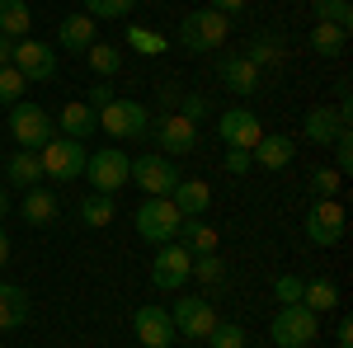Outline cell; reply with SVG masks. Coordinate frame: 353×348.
Instances as JSON below:
<instances>
[{
	"instance_id": "484cf974",
	"label": "cell",
	"mask_w": 353,
	"mask_h": 348,
	"mask_svg": "<svg viewBox=\"0 0 353 348\" xmlns=\"http://www.w3.org/2000/svg\"><path fill=\"white\" fill-rule=\"evenodd\" d=\"M344 48H349V28H339V24H311V52H316V57L334 61V57H344Z\"/></svg>"
},
{
	"instance_id": "1f68e13d",
	"label": "cell",
	"mask_w": 353,
	"mask_h": 348,
	"mask_svg": "<svg viewBox=\"0 0 353 348\" xmlns=\"http://www.w3.org/2000/svg\"><path fill=\"white\" fill-rule=\"evenodd\" d=\"M311 10H316V24H339V28L353 24V5L349 0H311Z\"/></svg>"
},
{
	"instance_id": "8fae6325",
	"label": "cell",
	"mask_w": 353,
	"mask_h": 348,
	"mask_svg": "<svg viewBox=\"0 0 353 348\" xmlns=\"http://www.w3.org/2000/svg\"><path fill=\"white\" fill-rule=\"evenodd\" d=\"M99 113V127L109 136H141L151 127V113L137 104V99H109L104 108H94Z\"/></svg>"
},
{
	"instance_id": "836d02e7",
	"label": "cell",
	"mask_w": 353,
	"mask_h": 348,
	"mask_svg": "<svg viewBox=\"0 0 353 348\" xmlns=\"http://www.w3.org/2000/svg\"><path fill=\"white\" fill-rule=\"evenodd\" d=\"M137 0H85V14L99 24V19H128Z\"/></svg>"
},
{
	"instance_id": "cb8c5ba5",
	"label": "cell",
	"mask_w": 353,
	"mask_h": 348,
	"mask_svg": "<svg viewBox=\"0 0 353 348\" xmlns=\"http://www.w3.org/2000/svg\"><path fill=\"white\" fill-rule=\"evenodd\" d=\"M57 212H61V203H57L52 188H24V207H19V216H24L28 226H48Z\"/></svg>"
},
{
	"instance_id": "b9f144b4",
	"label": "cell",
	"mask_w": 353,
	"mask_h": 348,
	"mask_svg": "<svg viewBox=\"0 0 353 348\" xmlns=\"http://www.w3.org/2000/svg\"><path fill=\"white\" fill-rule=\"evenodd\" d=\"M109 99H118L109 81H94V85H90V94H85V104H90V108H104Z\"/></svg>"
},
{
	"instance_id": "f1b7e54d",
	"label": "cell",
	"mask_w": 353,
	"mask_h": 348,
	"mask_svg": "<svg viewBox=\"0 0 353 348\" xmlns=\"http://www.w3.org/2000/svg\"><path fill=\"white\" fill-rule=\"evenodd\" d=\"M85 61H90L94 81H113V76H118V66H123L118 48H109V43H90V48H85Z\"/></svg>"
},
{
	"instance_id": "44dd1931",
	"label": "cell",
	"mask_w": 353,
	"mask_h": 348,
	"mask_svg": "<svg viewBox=\"0 0 353 348\" xmlns=\"http://www.w3.org/2000/svg\"><path fill=\"white\" fill-rule=\"evenodd\" d=\"M174 240L184 245L189 254H212V249H217V231H212L203 216H179V231H174Z\"/></svg>"
},
{
	"instance_id": "7a4b0ae2",
	"label": "cell",
	"mask_w": 353,
	"mask_h": 348,
	"mask_svg": "<svg viewBox=\"0 0 353 348\" xmlns=\"http://www.w3.org/2000/svg\"><path fill=\"white\" fill-rule=\"evenodd\" d=\"M10 136L19 141V151H43V146L57 136V123H52L48 108L19 99V104H10Z\"/></svg>"
},
{
	"instance_id": "d4e9b609",
	"label": "cell",
	"mask_w": 353,
	"mask_h": 348,
	"mask_svg": "<svg viewBox=\"0 0 353 348\" xmlns=\"http://www.w3.org/2000/svg\"><path fill=\"white\" fill-rule=\"evenodd\" d=\"M28 320V292L19 283H0V329H19Z\"/></svg>"
},
{
	"instance_id": "7bdbcfd3",
	"label": "cell",
	"mask_w": 353,
	"mask_h": 348,
	"mask_svg": "<svg viewBox=\"0 0 353 348\" xmlns=\"http://www.w3.org/2000/svg\"><path fill=\"white\" fill-rule=\"evenodd\" d=\"M250 151H226V174H250Z\"/></svg>"
},
{
	"instance_id": "bcb514c9",
	"label": "cell",
	"mask_w": 353,
	"mask_h": 348,
	"mask_svg": "<svg viewBox=\"0 0 353 348\" xmlns=\"http://www.w3.org/2000/svg\"><path fill=\"white\" fill-rule=\"evenodd\" d=\"M10 52H14V38H5V33H0V66L10 61Z\"/></svg>"
},
{
	"instance_id": "9a60e30c",
	"label": "cell",
	"mask_w": 353,
	"mask_h": 348,
	"mask_svg": "<svg viewBox=\"0 0 353 348\" xmlns=\"http://www.w3.org/2000/svg\"><path fill=\"white\" fill-rule=\"evenodd\" d=\"M132 329H137V344L141 348H170L174 344V320H170L165 306H137Z\"/></svg>"
},
{
	"instance_id": "7dc6e473",
	"label": "cell",
	"mask_w": 353,
	"mask_h": 348,
	"mask_svg": "<svg viewBox=\"0 0 353 348\" xmlns=\"http://www.w3.org/2000/svg\"><path fill=\"white\" fill-rule=\"evenodd\" d=\"M5 259H10V236L0 231V268H5Z\"/></svg>"
},
{
	"instance_id": "ab89813d",
	"label": "cell",
	"mask_w": 353,
	"mask_h": 348,
	"mask_svg": "<svg viewBox=\"0 0 353 348\" xmlns=\"http://www.w3.org/2000/svg\"><path fill=\"white\" fill-rule=\"evenodd\" d=\"M179 118H189V123H198V118H208V99L203 94H179V108H174Z\"/></svg>"
},
{
	"instance_id": "ac0fdd59",
	"label": "cell",
	"mask_w": 353,
	"mask_h": 348,
	"mask_svg": "<svg viewBox=\"0 0 353 348\" xmlns=\"http://www.w3.org/2000/svg\"><path fill=\"white\" fill-rule=\"evenodd\" d=\"M57 132L61 136H76V141H85V136L99 132V113L85 104V99H76V104H61V118H52Z\"/></svg>"
},
{
	"instance_id": "83f0119b",
	"label": "cell",
	"mask_w": 353,
	"mask_h": 348,
	"mask_svg": "<svg viewBox=\"0 0 353 348\" xmlns=\"http://www.w3.org/2000/svg\"><path fill=\"white\" fill-rule=\"evenodd\" d=\"M28 28H33V10L24 0H0V33L19 43V38H28Z\"/></svg>"
},
{
	"instance_id": "6da1fadb",
	"label": "cell",
	"mask_w": 353,
	"mask_h": 348,
	"mask_svg": "<svg viewBox=\"0 0 353 348\" xmlns=\"http://www.w3.org/2000/svg\"><path fill=\"white\" fill-rule=\"evenodd\" d=\"M226 33H231V19L217 14L212 5L208 10H189L179 19V28H174V38H179L184 52H217L221 43H226Z\"/></svg>"
},
{
	"instance_id": "e0dca14e",
	"label": "cell",
	"mask_w": 353,
	"mask_h": 348,
	"mask_svg": "<svg viewBox=\"0 0 353 348\" xmlns=\"http://www.w3.org/2000/svg\"><path fill=\"white\" fill-rule=\"evenodd\" d=\"M344 132H349V123L339 118V108H330V104H316L306 113V123H301V136L311 146H330L334 136H344Z\"/></svg>"
},
{
	"instance_id": "8992f818",
	"label": "cell",
	"mask_w": 353,
	"mask_h": 348,
	"mask_svg": "<svg viewBox=\"0 0 353 348\" xmlns=\"http://www.w3.org/2000/svg\"><path fill=\"white\" fill-rule=\"evenodd\" d=\"M179 207L170 203V198H146L141 207H137V236L146 245H170L174 240V231H179Z\"/></svg>"
},
{
	"instance_id": "2e32d148",
	"label": "cell",
	"mask_w": 353,
	"mask_h": 348,
	"mask_svg": "<svg viewBox=\"0 0 353 348\" xmlns=\"http://www.w3.org/2000/svg\"><path fill=\"white\" fill-rule=\"evenodd\" d=\"M156 141H161V156H189L193 146H198V123L189 118H179V113H165L161 123H156Z\"/></svg>"
},
{
	"instance_id": "f6af8a7d",
	"label": "cell",
	"mask_w": 353,
	"mask_h": 348,
	"mask_svg": "<svg viewBox=\"0 0 353 348\" xmlns=\"http://www.w3.org/2000/svg\"><path fill=\"white\" fill-rule=\"evenodd\" d=\"M212 10L217 14H236V10H245V0H212Z\"/></svg>"
},
{
	"instance_id": "277c9868",
	"label": "cell",
	"mask_w": 353,
	"mask_h": 348,
	"mask_svg": "<svg viewBox=\"0 0 353 348\" xmlns=\"http://www.w3.org/2000/svg\"><path fill=\"white\" fill-rule=\"evenodd\" d=\"M321 334V316L316 311H306V306H278V316L269 325V339L278 348H306L311 339Z\"/></svg>"
},
{
	"instance_id": "7402d4cb",
	"label": "cell",
	"mask_w": 353,
	"mask_h": 348,
	"mask_svg": "<svg viewBox=\"0 0 353 348\" xmlns=\"http://www.w3.org/2000/svg\"><path fill=\"white\" fill-rule=\"evenodd\" d=\"M5 174H10V188H38L43 179H48L38 151H14V156L5 161Z\"/></svg>"
},
{
	"instance_id": "ffe728a7",
	"label": "cell",
	"mask_w": 353,
	"mask_h": 348,
	"mask_svg": "<svg viewBox=\"0 0 353 348\" xmlns=\"http://www.w3.org/2000/svg\"><path fill=\"white\" fill-rule=\"evenodd\" d=\"M57 38H61L66 52H85L90 43H99V24L81 10V14H66V19L57 24Z\"/></svg>"
},
{
	"instance_id": "d590c367",
	"label": "cell",
	"mask_w": 353,
	"mask_h": 348,
	"mask_svg": "<svg viewBox=\"0 0 353 348\" xmlns=\"http://www.w3.org/2000/svg\"><path fill=\"white\" fill-rule=\"evenodd\" d=\"M24 85L28 81L5 61V66H0V104H19V99H24Z\"/></svg>"
},
{
	"instance_id": "7c38bea8",
	"label": "cell",
	"mask_w": 353,
	"mask_h": 348,
	"mask_svg": "<svg viewBox=\"0 0 353 348\" xmlns=\"http://www.w3.org/2000/svg\"><path fill=\"white\" fill-rule=\"evenodd\" d=\"M170 320H174V334H184V339H208L212 325H217V311H212L208 296H179Z\"/></svg>"
},
{
	"instance_id": "4fadbf2b",
	"label": "cell",
	"mask_w": 353,
	"mask_h": 348,
	"mask_svg": "<svg viewBox=\"0 0 353 348\" xmlns=\"http://www.w3.org/2000/svg\"><path fill=\"white\" fill-rule=\"evenodd\" d=\"M217 136L226 141V151H254V141L264 136V127H259V118L250 113V108H226L217 118Z\"/></svg>"
},
{
	"instance_id": "74e56055",
	"label": "cell",
	"mask_w": 353,
	"mask_h": 348,
	"mask_svg": "<svg viewBox=\"0 0 353 348\" xmlns=\"http://www.w3.org/2000/svg\"><path fill=\"white\" fill-rule=\"evenodd\" d=\"M339 184H344V174H339V170H325V165H321V170H311V193H316V198H334Z\"/></svg>"
},
{
	"instance_id": "4dcf8cb0",
	"label": "cell",
	"mask_w": 353,
	"mask_h": 348,
	"mask_svg": "<svg viewBox=\"0 0 353 348\" xmlns=\"http://www.w3.org/2000/svg\"><path fill=\"white\" fill-rule=\"evenodd\" d=\"M113 212H118V207H113L109 193H90V198L81 203V221H85V226H109Z\"/></svg>"
},
{
	"instance_id": "ba28073f",
	"label": "cell",
	"mask_w": 353,
	"mask_h": 348,
	"mask_svg": "<svg viewBox=\"0 0 353 348\" xmlns=\"http://www.w3.org/2000/svg\"><path fill=\"white\" fill-rule=\"evenodd\" d=\"M189 278H193V254L179 240L161 245V249H156V259H151V287L174 292V287H184Z\"/></svg>"
},
{
	"instance_id": "d6a6232c",
	"label": "cell",
	"mask_w": 353,
	"mask_h": 348,
	"mask_svg": "<svg viewBox=\"0 0 353 348\" xmlns=\"http://www.w3.org/2000/svg\"><path fill=\"white\" fill-rule=\"evenodd\" d=\"M193 278H198L203 287H217L221 278H226V264L217 259V249H212V254H193Z\"/></svg>"
},
{
	"instance_id": "30bf717a",
	"label": "cell",
	"mask_w": 353,
	"mask_h": 348,
	"mask_svg": "<svg viewBox=\"0 0 353 348\" xmlns=\"http://www.w3.org/2000/svg\"><path fill=\"white\" fill-rule=\"evenodd\" d=\"M344 207H339V198H316V207L306 212V240L330 249V245L344 240Z\"/></svg>"
},
{
	"instance_id": "52a82bcc",
	"label": "cell",
	"mask_w": 353,
	"mask_h": 348,
	"mask_svg": "<svg viewBox=\"0 0 353 348\" xmlns=\"http://www.w3.org/2000/svg\"><path fill=\"white\" fill-rule=\"evenodd\" d=\"M128 184H137L146 198H170L179 184V170L170 156H137L132 170H128Z\"/></svg>"
},
{
	"instance_id": "603a6c76",
	"label": "cell",
	"mask_w": 353,
	"mask_h": 348,
	"mask_svg": "<svg viewBox=\"0 0 353 348\" xmlns=\"http://www.w3.org/2000/svg\"><path fill=\"white\" fill-rule=\"evenodd\" d=\"M170 203H174L184 216H203V212H208V203H212V188L203 184V179H179L174 193H170Z\"/></svg>"
},
{
	"instance_id": "4316f807",
	"label": "cell",
	"mask_w": 353,
	"mask_h": 348,
	"mask_svg": "<svg viewBox=\"0 0 353 348\" xmlns=\"http://www.w3.org/2000/svg\"><path fill=\"white\" fill-rule=\"evenodd\" d=\"M301 306L316 311V316L334 311V306H339V283H330V278H311V283H301Z\"/></svg>"
},
{
	"instance_id": "5bb4252c",
	"label": "cell",
	"mask_w": 353,
	"mask_h": 348,
	"mask_svg": "<svg viewBox=\"0 0 353 348\" xmlns=\"http://www.w3.org/2000/svg\"><path fill=\"white\" fill-rule=\"evenodd\" d=\"M259 76H264V71H259L245 52H221L217 57V81L226 85L231 94H241V99H250V94L259 90Z\"/></svg>"
},
{
	"instance_id": "f546056e",
	"label": "cell",
	"mask_w": 353,
	"mask_h": 348,
	"mask_svg": "<svg viewBox=\"0 0 353 348\" xmlns=\"http://www.w3.org/2000/svg\"><path fill=\"white\" fill-rule=\"evenodd\" d=\"M128 48L141 52V57H161L165 48H170V38L156 33V28H146V24H128Z\"/></svg>"
},
{
	"instance_id": "60d3db41",
	"label": "cell",
	"mask_w": 353,
	"mask_h": 348,
	"mask_svg": "<svg viewBox=\"0 0 353 348\" xmlns=\"http://www.w3.org/2000/svg\"><path fill=\"white\" fill-rule=\"evenodd\" d=\"M330 146H334V170H339V174H349V170H353V141H349V132L334 136Z\"/></svg>"
},
{
	"instance_id": "ee69618b",
	"label": "cell",
	"mask_w": 353,
	"mask_h": 348,
	"mask_svg": "<svg viewBox=\"0 0 353 348\" xmlns=\"http://www.w3.org/2000/svg\"><path fill=\"white\" fill-rule=\"evenodd\" d=\"M334 344L353 348V320H349V316H339V325H334Z\"/></svg>"
},
{
	"instance_id": "3957f363",
	"label": "cell",
	"mask_w": 353,
	"mask_h": 348,
	"mask_svg": "<svg viewBox=\"0 0 353 348\" xmlns=\"http://www.w3.org/2000/svg\"><path fill=\"white\" fill-rule=\"evenodd\" d=\"M85 141H76V136H61L57 132L43 151H38V161H43V174L48 179H57V184H71V179H81L85 174Z\"/></svg>"
},
{
	"instance_id": "e575fe53",
	"label": "cell",
	"mask_w": 353,
	"mask_h": 348,
	"mask_svg": "<svg viewBox=\"0 0 353 348\" xmlns=\"http://www.w3.org/2000/svg\"><path fill=\"white\" fill-rule=\"evenodd\" d=\"M245 57L264 71V66H278V61H283V48H278V38L264 33V38H254V43H250V52H245Z\"/></svg>"
},
{
	"instance_id": "8d00e7d4",
	"label": "cell",
	"mask_w": 353,
	"mask_h": 348,
	"mask_svg": "<svg viewBox=\"0 0 353 348\" xmlns=\"http://www.w3.org/2000/svg\"><path fill=\"white\" fill-rule=\"evenodd\" d=\"M208 339H212V348H245V325H236V320H217Z\"/></svg>"
},
{
	"instance_id": "5b68a950",
	"label": "cell",
	"mask_w": 353,
	"mask_h": 348,
	"mask_svg": "<svg viewBox=\"0 0 353 348\" xmlns=\"http://www.w3.org/2000/svg\"><path fill=\"white\" fill-rule=\"evenodd\" d=\"M128 170H132V156L128 151H118V146H104V151H94V156H85V174L94 193H118V188L128 184Z\"/></svg>"
},
{
	"instance_id": "9c48e42d",
	"label": "cell",
	"mask_w": 353,
	"mask_h": 348,
	"mask_svg": "<svg viewBox=\"0 0 353 348\" xmlns=\"http://www.w3.org/2000/svg\"><path fill=\"white\" fill-rule=\"evenodd\" d=\"M10 66L24 81H52L57 76V48L52 43H38V38H19L14 52H10Z\"/></svg>"
},
{
	"instance_id": "f35d334b",
	"label": "cell",
	"mask_w": 353,
	"mask_h": 348,
	"mask_svg": "<svg viewBox=\"0 0 353 348\" xmlns=\"http://www.w3.org/2000/svg\"><path fill=\"white\" fill-rule=\"evenodd\" d=\"M273 296H278V306H297V301H301V278L283 273V278L273 283Z\"/></svg>"
},
{
	"instance_id": "c3c4849f",
	"label": "cell",
	"mask_w": 353,
	"mask_h": 348,
	"mask_svg": "<svg viewBox=\"0 0 353 348\" xmlns=\"http://www.w3.org/2000/svg\"><path fill=\"white\" fill-rule=\"evenodd\" d=\"M5 212H10V193H5V184H0V221H5Z\"/></svg>"
},
{
	"instance_id": "d6986e66",
	"label": "cell",
	"mask_w": 353,
	"mask_h": 348,
	"mask_svg": "<svg viewBox=\"0 0 353 348\" xmlns=\"http://www.w3.org/2000/svg\"><path fill=\"white\" fill-rule=\"evenodd\" d=\"M292 156H297V141H292V136L283 132V136H259V141H254V151H250V161L254 165H264V170H288V165H292Z\"/></svg>"
}]
</instances>
